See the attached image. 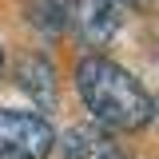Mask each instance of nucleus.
I'll return each instance as SVG.
<instances>
[{"label": "nucleus", "mask_w": 159, "mask_h": 159, "mask_svg": "<svg viewBox=\"0 0 159 159\" xmlns=\"http://www.w3.org/2000/svg\"><path fill=\"white\" fill-rule=\"evenodd\" d=\"M76 92L88 116L107 131H139L155 116L147 88L107 56H84L76 64Z\"/></svg>", "instance_id": "nucleus-1"}, {"label": "nucleus", "mask_w": 159, "mask_h": 159, "mask_svg": "<svg viewBox=\"0 0 159 159\" xmlns=\"http://www.w3.org/2000/svg\"><path fill=\"white\" fill-rule=\"evenodd\" d=\"M56 131L40 111L0 107V159H48Z\"/></svg>", "instance_id": "nucleus-2"}, {"label": "nucleus", "mask_w": 159, "mask_h": 159, "mask_svg": "<svg viewBox=\"0 0 159 159\" xmlns=\"http://www.w3.org/2000/svg\"><path fill=\"white\" fill-rule=\"evenodd\" d=\"M60 147L68 159H131V151H123V143H116L107 135V127H99V123L68 127Z\"/></svg>", "instance_id": "nucleus-3"}, {"label": "nucleus", "mask_w": 159, "mask_h": 159, "mask_svg": "<svg viewBox=\"0 0 159 159\" xmlns=\"http://www.w3.org/2000/svg\"><path fill=\"white\" fill-rule=\"evenodd\" d=\"M119 24H123V8L119 4H111V0H80L76 28H80V40L88 48H103L119 32Z\"/></svg>", "instance_id": "nucleus-4"}, {"label": "nucleus", "mask_w": 159, "mask_h": 159, "mask_svg": "<svg viewBox=\"0 0 159 159\" xmlns=\"http://www.w3.org/2000/svg\"><path fill=\"white\" fill-rule=\"evenodd\" d=\"M16 84L32 96V103H40V107H52V103H56V68L40 56V52L20 56V64H16Z\"/></svg>", "instance_id": "nucleus-5"}, {"label": "nucleus", "mask_w": 159, "mask_h": 159, "mask_svg": "<svg viewBox=\"0 0 159 159\" xmlns=\"http://www.w3.org/2000/svg\"><path fill=\"white\" fill-rule=\"evenodd\" d=\"M76 8L80 0H28V24L44 36H60L76 24Z\"/></svg>", "instance_id": "nucleus-6"}, {"label": "nucleus", "mask_w": 159, "mask_h": 159, "mask_svg": "<svg viewBox=\"0 0 159 159\" xmlns=\"http://www.w3.org/2000/svg\"><path fill=\"white\" fill-rule=\"evenodd\" d=\"M111 4H119V8H123V12H131V8H143V4H147V0H111Z\"/></svg>", "instance_id": "nucleus-7"}]
</instances>
